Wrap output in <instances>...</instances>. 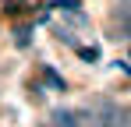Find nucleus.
Listing matches in <instances>:
<instances>
[{
    "label": "nucleus",
    "instance_id": "obj_2",
    "mask_svg": "<svg viewBox=\"0 0 131 127\" xmlns=\"http://www.w3.org/2000/svg\"><path fill=\"white\" fill-rule=\"evenodd\" d=\"M78 57H82V60H96V57H99V53H96V49H92V46H82V49H78Z\"/></svg>",
    "mask_w": 131,
    "mask_h": 127
},
{
    "label": "nucleus",
    "instance_id": "obj_1",
    "mask_svg": "<svg viewBox=\"0 0 131 127\" xmlns=\"http://www.w3.org/2000/svg\"><path fill=\"white\" fill-rule=\"evenodd\" d=\"M96 127H128V113L117 109L113 103H106L96 109Z\"/></svg>",
    "mask_w": 131,
    "mask_h": 127
}]
</instances>
